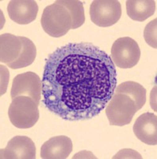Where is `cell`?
Wrapping results in <instances>:
<instances>
[{"mask_svg": "<svg viewBox=\"0 0 157 159\" xmlns=\"http://www.w3.org/2000/svg\"><path fill=\"white\" fill-rule=\"evenodd\" d=\"M73 144L70 138L55 136L42 145L41 157L43 159H65L72 152Z\"/></svg>", "mask_w": 157, "mask_h": 159, "instance_id": "11", "label": "cell"}, {"mask_svg": "<svg viewBox=\"0 0 157 159\" xmlns=\"http://www.w3.org/2000/svg\"><path fill=\"white\" fill-rule=\"evenodd\" d=\"M156 9L153 0H128L126 1V12L131 19L144 22L154 15Z\"/></svg>", "mask_w": 157, "mask_h": 159, "instance_id": "13", "label": "cell"}, {"mask_svg": "<svg viewBox=\"0 0 157 159\" xmlns=\"http://www.w3.org/2000/svg\"><path fill=\"white\" fill-rule=\"evenodd\" d=\"M55 3L60 4L66 7L72 17V29H77L85 22L83 4L79 0H57Z\"/></svg>", "mask_w": 157, "mask_h": 159, "instance_id": "16", "label": "cell"}, {"mask_svg": "<svg viewBox=\"0 0 157 159\" xmlns=\"http://www.w3.org/2000/svg\"><path fill=\"white\" fill-rule=\"evenodd\" d=\"M117 93H121L129 96L134 101L137 110L144 107L146 103V89L139 83L134 81H125L116 88Z\"/></svg>", "mask_w": 157, "mask_h": 159, "instance_id": "14", "label": "cell"}, {"mask_svg": "<svg viewBox=\"0 0 157 159\" xmlns=\"http://www.w3.org/2000/svg\"><path fill=\"white\" fill-rule=\"evenodd\" d=\"M41 95L42 81L35 72H23L17 75L13 80L11 90L12 99L18 96H27L39 105Z\"/></svg>", "mask_w": 157, "mask_h": 159, "instance_id": "7", "label": "cell"}, {"mask_svg": "<svg viewBox=\"0 0 157 159\" xmlns=\"http://www.w3.org/2000/svg\"><path fill=\"white\" fill-rule=\"evenodd\" d=\"M22 42V50L20 56L17 60L11 63L7 64V66L12 69H18L25 68L33 64L37 56V48L34 43L29 38L21 37Z\"/></svg>", "mask_w": 157, "mask_h": 159, "instance_id": "15", "label": "cell"}, {"mask_svg": "<svg viewBox=\"0 0 157 159\" xmlns=\"http://www.w3.org/2000/svg\"><path fill=\"white\" fill-rule=\"evenodd\" d=\"M111 57L88 42L68 43L45 61L42 96L45 107L68 121H84L100 114L117 88Z\"/></svg>", "mask_w": 157, "mask_h": 159, "instance_id": "1", "label": "cell"}, {"mask_svg": "<svg viewBox=\"0 0 157 159\" xmlns=\"http://www.w3.org/2000/svg\"><path fill=\"white\" fill-rule=\"evenodd\" d=\"M7 73L8 71L6 66L1 65V78H2V80H1V95H3L7 90V85L10 78V75L5 78Z\"/></svg>", "mask_w": 157, "mask_h": 159, "instance_id": "18", "label": "cell"}, {"mask_svg": "<svg viewBox=\"0 0 157 159\" xmlns=\"http://www.w3.org/2000/svg\"><path fill=\"white\" fill-rule=\"evenodd\" d=\"M8 116L11 123L17 128H30L39 119L38 104L29 96L15 97L10 105Z\"/></svg>", "mask_w": 157, "mask_h": 159, "instance_id": "2", "label": "cell"}, {"mask_svg": "<svg viewBox=\"0 0 157 159\" xmlns=\"http://www.w3.org/2000/svg\"><path fill=\"white\" fill-rule=\"evenodd\" d=\"M121 16V6L117 0H94L90 7V17L94 24L109 27L117 23Z\"/></svg>", "mask_w": 157, "mask_h": 159, "instance_id": "6", "label": "cell"}, {"mask_svg": "<svg viewBox=\"0 0 157 159\" xmlns=\"http://www.w3.org/2000/svg\"><path fill=\"white\" fill-rule=\"evenodd\" d=\"M10 18L20 25L33 22L38 13V5L33 0H12L7 6Z\"/></svg>", "mask_w": 157, "mask_h": 159, "instance_id": "9", "label": "cell"}, {"mask_svg": "<svg viewBox=\"0 0 157 159\" xmlns=\"http://www.w3.org/2000/svg\"><path fill=\"white\" fill-rule=\"evenodd\" d=\"M137 107L129 96L115 92L106 107V115L111 126L123 127L131 123Z\"/></svg>", "mask_w": 157, "mask_h": 159, "instance_id": "4", "label": "cell"}, {"mask_svg": "<svg viewBox=\"0 0 157 159\" xmlns=\"http://www.w3.org/2000/svg\"><path fill=\"white\" fill-rule=\"evenodd\" d=\"M134 134L143 143L150 146L157 144V116L145 112L137 118L133 125Z\"/></svg>", "mask_w": 157, "mask_h": 159, "instance_id": "10", "label": "cell"}, {"mask_svg": "<svg viewBox=\"0 0 157 159\" xmlns=\"http://www.w3.org/2000/svg\"><path fill=\"white\" fill-rule=\"evenodd\" d=\"M0 61L2 63L10 64L20 56L22 50L21 36L11 34H3L0 36Z\"/></svg>", "mask_w": 157, "mask_h": 159, "instance_id": "12", "label": "cell"}, {"mask_svg": "<svg viewBox=\"0 0 157 159\" xmlns=\"http://www.w3.org/2000/svg\"><path fill=\"white\" fill-rule=\"evenodd\" d=\"M41 23L47 34L60 38L72 29V17L67 8L60 4L53 3L45 8Z\"/></svg>", "mask_w": 157, "mask_h": 159, "instance_id": "3", "label": "cell"}, {"mask_svg": "<svg viewBox=\"0 0 157 159\" xmlns=\"http://www.w3.org/2000/svg\"><path fill=\"white\" fill-rule=\"evenodd\" d=\"M1 159H34L36 147L31 139L26 136H15L7 147L0 150Z\"/></svg>", "mask_w": 157, "mask_h": 159, "instance_id": "8", "label": "cell"}, {"mask_svg": "<svg viewBox=\"0 0 157 159\" xmlns=\"http://www.w3.org/2000/svg\"><path fill=\"white\" fill-rule=\"evenodd\" d=\"M156 25L157 19L155 18L145 26V31H144V38L146 43L155 49H157Z\"/></svg>", "mask_w": 157, "mask_h": 159, "instance_id": "17", "label": "cell"}, {"mask_svg": "<svg viewBox=\"0 0 157 159\" xmlns=\"http://www.w3.org/2000/svg\"><path fill=\"white\" fill-rule=\"evenodd\" d=\"M141 57V49L135 40L129 37L117 39L111 48V60L120 69L134 67Z\"/></svg>", "mask_w": 157, "mask_h": 159, "instance_id": "5", "label": "cell"}]
</instances>
